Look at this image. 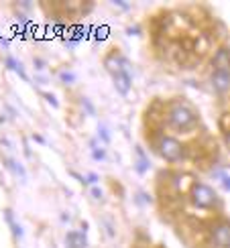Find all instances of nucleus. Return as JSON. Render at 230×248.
<instances>
[{
    "label": "nucleus",
    "instance_id": "nucleus-17",
    "mask_svg": "<svg viewBox=\"0 0 230 248\" xmlns=\"http://www.w3.org/2000/svg\"><path fill=\"white\" fill-rule=\"evenodd\" d=\"M92 157L96 159V161H102L104 157H106V155H104V151H102V149H100V151H98V149H94V151H92Z\"/></svg>",
    "mask_w": 230,
    "mask_h": 248
},
{
    "label": "nucleus",
    "instance_id": "nucleus-11",
    "mask_svg": "<svg viewBox=\"0 0 230 248\" xmlns=\"http://www.w3.org/2000/svg\"><path fill=\"white\" fill-rule=\"evenodd\" d=\"M6 67H8V69H13V71H16V74L23 78L25 81H29V78H27V74H25L23 65H20V61H16L15 57H6Z\"/></svg>",
    "mask_w": 230,
    "mask_h": 248
},
{
    "label": "nucleus",
    "instance_id": "nucleus-3",
    "mask_svg": "<svg viewBox=\"0 0 230 248\" xmlns=\"http://www.w3.org/2000/svg\"><path fill=\"white\" fill-rule=\"evenodd\" d=\"M192 202L197 205V208H212L216 203V193L210 185L196 183L192 187Z\"/></svg>",
    "mask_w": 230,
    "mask_h": 248
},
{
    "label": "nucleus",
    "instance_id": "nucleus-4",
    "mask_svg": "<svg viewBox=\"0 0 230 248\" xmlns=\"http://www.w3.org/2000/svg\"><path fill=\"white\" fill-rule=\"evenodd\" d=\"M210 236L216 248H230V224L228 222L214 224L210 230Z\"/></svg>",
    "mask_w": 230,
    "mask_h": 248
},
{
    "label": "nucleus",
    "instance_id": "nucleus-22",
    "mask_svg": "<svg viewBox=\"0 0 230 248\" xmlns=\"http://www.w3.org/2000/svg\"><path fill=\"white\" fill-rule=\"evenodd\" d=\"M33 139H35L37 142H41V144H45V139H43V137H41V134H35V137H33Z\"/></svg>",
    "mask_w": 230,
    "mask_h": 248
},
{
    "label": "nucleus",
    "instance_id": "nucleus-16",
    "mask_svg": "<svg viewBox=\"0 0 230 248\" xmlns=\"http://www.w3.org/2000/svg\"><path fill=\"white\" fill-rule=\"evenodd\" d=\"M82 104H83V106H86V108H88V112H90V114H92V116H94V114H96V110H94V106H92V102H90L88 98H82Z\"/></svg>",
    "mask_w": 230,
    "mask_h": 248
},
{
    "label": "nucleus",
    "instance_id": "nucleus-1",
    "mask_svg": "<svg viewBox=\"0 0 230 248\" xmlns=\"http://www.w3.org/2000/svg\"><path fill=\"white\" fill-rule=\"evenodd\" d=\"M196 112L187 106V104H173L171 110H169V122L171 126L180 128V130H185V128H192L196 124Z\"/></svg>",
    "mask_w": 230,
    "mask_h": 248
},
{
    "label": "nucleus",
    "instance_id": "nucleus-7",
    "mask_svg": "<svg viewBox=\"0 0 230 248\" xmlns=\"http://www.w3.org/2000/svg\"><path fill=\"white\" fill-rule=\"evenodd\" d=\"M214 67H216V71H226V74H230V51L228 49H218L216 51Z\"/></svg>",
    "mask_w": 230,
    "mask_h": 248
},
{
    "label": "nucleus",
    "instance_id": "nucleus-23",
    "mask_svg": "<svg viewBox=\"0 0 230 248\" xmlns=\"http://www.w3.org/2000/svg\"><path fill=\"white\" fill-rule=\"evenodd\" d=\"M226 142H228V144H230V132H228V134H226Z\"/></svg>",
    "mask_w": 230,
    "mask_h": 248
},
{
    "label": "nucleus",
    "instance_id": "nucleus-13",
    "mask_svg": "<svg viewBox=\"0 0 230 248\" xmlns=\"http://www.w3.org/2000/svg\"><path fill=\"white\" fill-rule=\"evenodd\" d=\"M59 78H61V81H64V84H74V81H76V76L69 74V71H64V74H61Z\"/></svg>",
    "mask_w": 230,
    "mask_h": 248
},
{
    "label": "nucleus",
    "instance_id": "nucleus-5",
    "mask_svg": "<svg viewBox=\"0 0 230 248\" xmlns=\"http://www.w3.org/2000/svg\"><path fill=\"white\" fill-rule=\"evenodd\" d=\"M212 88L218 92V94H226V92L230 90V74L214 69V74H212Z\"/></svg>",
    "mask_w": 230,
    "mask_h": 248
},
{
    "label": "nucleus",
    "instance_id": "nucleus-15",
    "mask_svg": "<svg viewBox=\"0 0 230 248\" xmlns=\"http://www.w3.org/2000/svg\"><path fill=\"white\" fill-rule=\"evenodd\" d=\"M98 137H100L104 142H108V140H110V134H108L106 126H100V128H98Z\"/></svg>",
    "mask_w": 230,
    "mask_h": 248
},
{
    "label": "nucleus",
    "instance_id": "nucleus-12",
    "mask_svg": "<svg viewBox=\"0 0 230 248\" xmlns=\"http://www.w3.org/2000/svg\"><path fill=\"white\" fill-rule=\"evenodd\" d=\"M218 177H220L222 187H224L226 191H230V175H226V173H218Z\"/></svg>",
    "mask_w": 230,
    "mask_h": 248
},
{
    "label": "nucleus",
    "instance_id": "nucleus-19",
    "mask_svg": "<svg viewBox=\"0 0 230 248\" xmlns=\"http://www.w3.org/2000/svg\"><path fill=\"white\" fill-rule=\"evenodd\" d=\"M92 198H94V200H102V189L94 187V189H92Z\"/></svg>",
    "mask_w": 230,
    "mask_h": 248
},
{
    "label": "nucleus",
    "instance_id": "nucleus-2",
    "mask_svg": "<svg viewBox=\"0 0 230 248\" xmlns=\"http://www.w3.org/2000/svg\"><path fill=\"white\" fill-rule=\"evenodd\" d=\"M157 149H159L161 157L165 161L175 163V161H181L183 159V147H181V142L171 139V137H161L159 139V144H157Z\"/></svg>",
    "mask_w": 230,
    "mask_h": 248
},
{
    "label": "nucleus",
    "instance_id": "nucleus-14",
    "mask_svg": "<svg viewBox=\"0 0 230 248\" xmlns=\"http://www.w3.org/2000/svg\"><path fill=\"white\" fill-rule=\"evenodd\" d=\"M10 228H13V234L16 236V238H23V228H20V226L13 220V222H10Z\"/></svg>",
    "mask_w": 230,
    "mask_h": 248
},
{
    "label": "nucleus",
    "instance_id": "nucleus-6",
    "mask_svg": "<svg viewBox=\"0 0 230 248\" xmlns=\"http://www.w3.org/2000/svg\"><path fill=\"white\" fill-rule=\"evenodd\" d=\"M112 79H114V88H116L118 94L127 96L129 90H131V84H132L131 81V71H118V74L112 76Z\"/></svg>",
    "mask_w": 230,
    "mask_h": 248
},
{
    "label": "nucleus",
    "instance_id": "nucleus-21",
    "mask_svg": "<svg viewBox=\"0 0 230 248\" xmlns=\"http://www.w3.org/2000/svg\"><path fill=\"white\" fill-rule=\"evenodd\" d=\"M96 181H98V175L96 173H90L88 175V183H96Z\"/></svg>",
    "mask_w": 230,
    "mask_h": 248
},
{
    "label": "nucleus",
    "instance_id": "nucleus-20",
    "mask_svg": "<svg viewBox=\"0 0 230 248\" xmlns=\"http://www.w3.org/2000/svg\"><path fill=\"white\" fill-rule=\"evenodd\" d=\"M35 67H37V69H43V67H45V61H43V59H35Z\"/></svg>",
    "mask_w": 230,
    "mask_h": 248
},
{
    "label": "nucleus",
    "instance_id": "nucleus-8",
    "mask_svg": "<svg viewBox=\"0 0 230 248\" xmlns=\"http://www.w3.org/2000/svg\"><path fill=\"white\" fill-rule=\"evenodd\" d=\"M66 242H67V248H86V244H88L83 232H67Z\"/></svg>",
    "mask_w": 230,
    "mask_h": 248
},
{
    "label": "nucleus",
    "instance_id": "nucleus-10",
    "mask_svg": "<svg viewBox=\"0 0 230 248\" xmlns=\"http://www.w3.org/2000/svg\"><path fill=\"white\" fill-rule=\"evenodd\" d=\"M134 153H137V157H139V159H137V171H139V173H145V171L149 169V165H151V163H149V159H147V155L143 153V149H141V147L134 149Z\"/></svg>",
    "mask_w": 230,
    "mask_h": 248
},
{
    "label": "nucleus",
    "instance_id": "nucleus-18",
    "mask_svg": "<svg viewBox=\"0 0 230 248\" xmlns=\"http://www.w3.org/2000/svg\"><path fill=\"white\" fill-rule=\"evenodd\" d=\"M45 100H47V102H49V104L53 106V108H57V106H59V102H57L53 96H51V94H45Z\"/></svg>",
    "mask_w": 230,
    "mask_h": 248
},
{
    "label": "nucleus",
    "instance_id": "nucleus-9",
    "mask_svg": "<svg viewBox=\"0 0 230 248\" xmlns=\"http://www.w3.org/2000/svg\"><path fill=\"white\" fill-rule=\"evenodd\" d=\"M4 165H6V169H10L15 175H18L20 179H25L27 177V173H25V169H23V165H20L18 161H15V159H10V157H6L4 159Z\"/></svg>",
    "mask_w": 230,
    "mask_h": 248
}]
</instances>
